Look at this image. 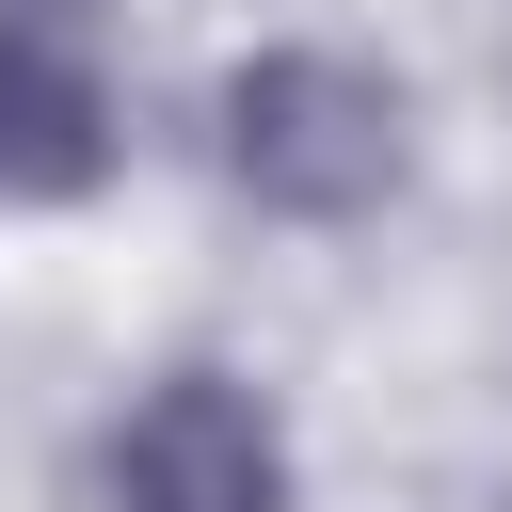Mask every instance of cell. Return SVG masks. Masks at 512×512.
Here are the masks:
<instances>
[{
  "label": "cell",
  "mask_w": 512,
  "mask_h": 512,
  "mask_svg": "<svg viewBox=\"0 0 512 512\" xmlns=\"http://www.w3.org/2000/svg\"><path fill=\"white\" fill-rule=\"evenodd\" d=\"M224 176L256 208H288V224H352L400 176V96L352 48H256L224 80Z\"/></svg>",
  "instance_id": "cell-1"
},
{
  "label": "cell",
  "mask_w": 512,
  "mask_h": 512,
  "mask_svg": "<svg viewBox=\"0 0 512 512\" xmlns=\"http://www.w3.org/2000/svg\"><path fill=\"white\" fill-rule=\"evenodd\" d=\"M112 496L128 512H288V432L224 368H160L112 416Z\"/></svg>",
  "instance_id": "cell-2"
},
{
  "label": "cell",
  "mask_w": 512,
  "mask_h": 512,
  "mask_svg": "<svg viewBox=\"0 0 512 512\" xmlns=\"http://www.w3.org/2000/svg\"><path fill=\"white\" fill-rule=\"evenodd\" d=\"M112 176V64L80 0H0V208H64Z\"/></svg>",
  "instance_id": "cell-3"
}]
</instances>
